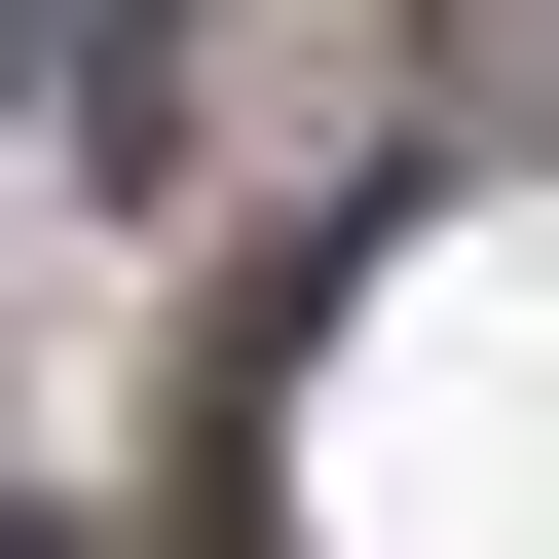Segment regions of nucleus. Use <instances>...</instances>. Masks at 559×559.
Returning a JSON list of instances; mask_svg holds the SVG:
<instances>
[]
</instances>
